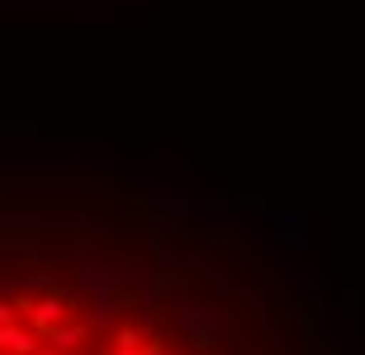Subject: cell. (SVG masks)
Masks as SVG:
<instances>
[{
	"instance_id": "obj_1",
	"label": "cell",
	"mask_w": 365,
	"mask_h": 355,
	"mask_svg": "<svg viewBox=\"0 0 365 355\" xmlns=\"http://www.w3.org/2000/svg\"><path fill=\"white\" fill-rule=\"evenodd\" d=\"M0 355L351 351L261 237L143 194H81L0 223Z\"/></svg>"
}]
</instances>
